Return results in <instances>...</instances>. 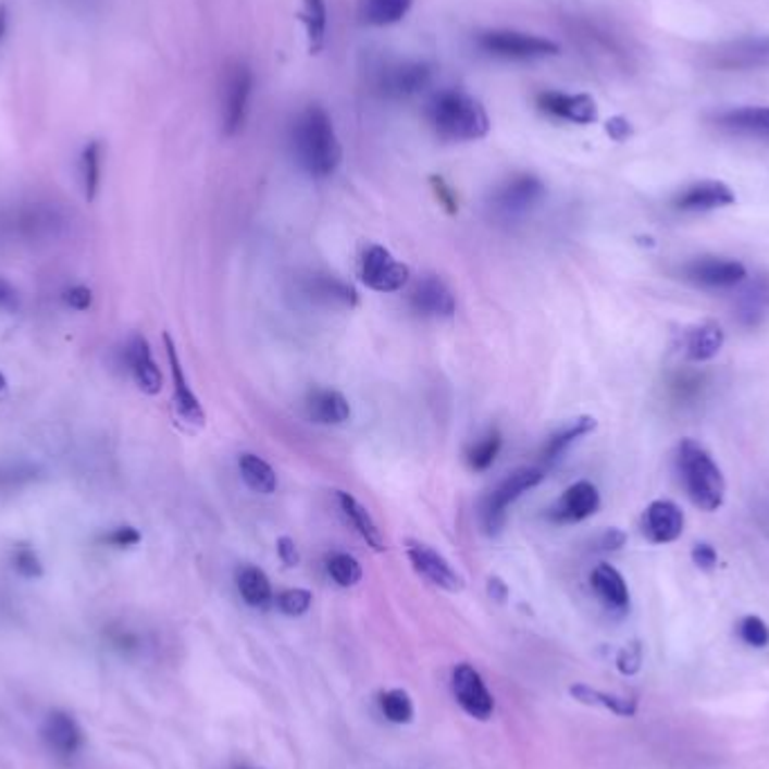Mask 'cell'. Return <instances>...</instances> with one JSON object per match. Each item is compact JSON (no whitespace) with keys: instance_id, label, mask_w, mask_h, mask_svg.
Returning <instances> with one entry per match:
<instances>
[{"instance_id":"cell-4","label":"cell","mask_w":769,"mask_h":769,"mask_svg":"<svg viewBox=\"0 0 769 769\" xmlns=\"http://www.w3.org/2000/svg\"><path fill=\"white\" fill-rule=\"evenodd\" d=\"M678 471L682 486L693 505L714 513L724 505L727 482L714 457L693 439H682L678 446Z\"/></svg>"},{"instance_id":"cell-37","label":"cell","mask_w":769,"mask_h":769,"mask_svg":"<svg viewBox=\"0 0 769 769\" xmlns=\"http://www.w3.org/2000/svg\"><path fill=\"white\" fill-rule=\"evenodd\" d=\"M8 560H10L12 570L25 581H37L46 574V567H44L39 551L35 549V545H29V543L12 545Z\"/></svg>"},{"instance_id":"cell-50","label":"cell","mask_w":769,"mask_h":769,"mask_svg":"<svg viewBox=\"0 0 769 769\" xmlns=\"http://www.w3.org/2000/svg\"><path fill=\"white\" fill-rule=\"evenodd\" d=\"M625 541H628V536L621 529H608V531L600 533L596 545H598V549H604V551H617L625 545Z\"/></svg>"},{"instance_id":"cell-17","label":"cell","mask_w":769,"mask_h":769,"mask_svg":"<svg viewBox=\"0 0 769 769\" xmlns=\"http://www.w3.org/2000/svg\"><path fill=\"white\" fill-rule=\"evenodd\" d=\"M408 558L414 567V572L421 574L434 587L446 590V592H461L463 590V579L455 572V567L430 545L410 543Z\"/></svg>"},{"instance_id":"cell-30","label":"cell","mask_w":769,"mask_h":769,"mask_svg":"<svg viewBox=\"0 0 769 769\" xmlns=\"http://www.w3.org/2000/svg\"><path fill=\"white\" fill-rule=\"evenodd\" d=\"M237 590L246 604L257 610L269 608L275 600L271 579L265 576V572L259 570V567H255V565H246L237 572Z\"/></svg>"},{"instance_id":"cell-15","label":"cell","mask_w":769,"mask_h":769,"mask_svg":"<svg viewBox=\"0 0 769 769\" xmlns=\"http://www.w3.org/2000/svg\"><path fill=\"white\" fill-rule=\"evenodd\" d=\"M684 531V511L671 499H655L642 518V533L653 545H671Z\"/></svg>"},{"instance_id":"cell-53","label":"cell","mask_w":769,"mask_h":769,"mask_svg":"<svg viewBox=\"0 0 769 769\" xmlns=\"http://www.w3.org/2000/svg\"><path fill=\"white\" fill-rule=\"evenodd\" d=\"M8 27H10V12H8V8H0V41L5 39Z\"/></svg>"},{"instance_id":"cell-2","label":"cell","mask_w":769,"mask_h":769,"mask_svg":"<svg viewBox=\"0 0 769 769\" xmlns=\"http://www.w3.org/2000/svg\"><path fill=\"white\" fill-rule=\"evenodd\" d=\"M425 117L432 131L446 142H475L488 136L491 120L480 99L459 88L439 90L430 97Z\"/></svg>"},{"instance_id":"cell-23","label":"cell","mask_w":769,"mask_h":769,"mask_svg":"<svg viewBox=\"0 0 769 769\" xmlns=\"http://www.w3.org/2000/svg\"><path fill=\"white\" fill-rule=\"evenodd\" d=\"M410 307L425 318H450L457 309V299L444 280L427 275L410 290Z\"/></svg>"},{"instance_id":"cell-27","label":"cell","mask_w":769,"mask_h":769,"mask_svg":"<svg viewBox=\"0 0 769 769\" xmlns=\"http://www.w3.org/2000/svg\"><path fill=\"white\" fill-rule=\"evenodd\" d=\"M104 176V145L99 140H88L77 158V178L79 189L88 203L97 198Z\"/></svg>"},{"instance_id":"cell-41","label":"cell","mask_w":769,"mask_h":769,"mask_svg":"<svg viewBox=\"0 0 769 769\" xmlns=\"http://www.w3.org/2000/svg\"><path fill=\"white\" fill-rule=\"evenodd\" d=\"M275 604L286 617H302L309 612V608L313 604V594L305 587H290V590H284L277 594Z\"/></svg>"},{"instance_id":"cell-54","label":"cell","mask_w":769,"mask_h":769,"mask_svg":"<svg viewBox=\"0 0 769 769\" xmlns=\"http://www.w3.org/2000/svg\"><path fill=\"white\" fill-rule=\"evenodd\" d=\"M8 385H10V383H8V376H5L3 372H0V394H3V392L8 389Z\"/></svg>"},{"instance_id":"cell-36","label":"cell","mask_w":769,"mask_h":769,"mask_svg":"<svg viewBox=\"0 0 769 769\" xmlns=\"http://www.w3.org/2000/svg\"><path fill=\"white\" fill-rule=\"evenodd\" d=\"M305 8L299 12V21L307 27L309 37V50L318 54L324 48L326 39V25H328V12H326V0H302Z\"/></svg>"},{"instance_id":"cell-25","label":"cell","mask_w":769,"mask_h":769,"mask_svg":"<svg viewBox=\"0 0 769 769\" xmlns=\"http://www.w3.org/2000/svg\"><path fill=\"white\" fill-rule=\"evenodd\" d=\"M769 61V37H749L727 44L716 52V65L724 71L756 69Z\"/></svg>"},{"instance_id":"cell-6","label":"cell","mask_w":769,"mask_h":769,"mask_svg":"<svg viewBox=\"0 0 769 769\" xmlns=\"http://www.w3.org/2000/svg\"><path fill=\"white\" fill-rule=\"evenodd\" d=\"M477 48L497 59L509 61H533L560 54V46L556 41L524 35L516 29H484L477 35Z\"/></svg>"},{"instance_id":"cell-28","label":"cell","mask_w":769,"mask_h":769,"mask_svg":"<svg viewBox=\"0 0 769 769\" xmlns=\"http://www.w3.org/2000/svg\"><path fill=\"white\" fill-rule=\"evenodd\" d=\"M724 347V331L718 322H702L693 326L684 338V351L691 362H707Z\"/></svg>"},{"instance_id":"cell-38","label":"cell","mask_w":769,"mask_h":769,"mask_svg":"<svg viewBox=\"0 0 769 769\" xmlns=\"http://www.w3.org/2000/svg\"><path fill=\"white\" fill-rule=\"evenodd\" d=\"M499 450H501V434L497 427H491L484 437H480L471 448H468V452H466L468 466H471L473 471H477V473H484L495 463Z\"/></svg>"},{"instance_id":"cell-39","label":"cell","mask_w":769,"mask_h":769,"mask_svg":"<svg viewBox=\"0 0 769 769\" xmlns=\"http://www.w3.org/2000/svg\"><path fill=\"white\" fill-rule=\"evenodd\" d=\"M324 567H326L328 579L336 585H340V587H354V585H358L362 581V567L351 554L333 551L326 558Z\"/></svg>"},{"instance_id":"cell-31","label":"cell","mask_w":769,"mask_h":769,"mask_svg":"<svg viewBox=\"0 0 769 769\" xmlns=\"http://www.w3.org/2000/svg\"><path fill=\"white\" fill-rule=\"evenodd\" d=\"M570 693H572L574 699L583 702V705L600 707V709H606V711H610L615 716H621V718H632L634 714H637V699H634V697L606 693V691L592 689L587 684H574L570 689Z\"/></svg>"},{"instance_id":"cell-40","label":"cell","mask_w":769,"mask_h":769,"mask_svg":"<svg viewBox=\"0 0 769 769\" xmlns=\"http://www.w3.org/2000/svg\"><path fill=\"white\" fill-rule=\"evenodd\" d=\"M379 705H381L383 716L394 724H410L414 718L412 697L404 689H392V691L381 693Z\"/></svg>"},{"instance_id":"cell-12","label":"cell","mask_w":769,"mask_h":769,"mask_svg":"<svg viewBox=\"0 0 769 769\" xmlns=\"http://www.w3.org/2000/svg\"><path fill=\"white\" fill-rule=\"evenodd\" d=\"M120 362L128 379L136 383V387L149 396L160 394L162 389V372L153 358L149 340L142 333H133L120 349Z\"/></svg>"},{"instance_id":"cell-22","label":"cell","mask_w":769,"mask_h":769,"mask_svg":"<svg viewBox=\"0 0 769 769\" xmlns=\"http://www.w3.org/2000/svg\"><path fill=\"white\" fill-rule=\"evenodd\" d=\"M598 507H600L598 488L592 482L581 480L560 495L556 507L551 509V520H556L560 524L583 522V520L592 518L598 511Z\"/></svg>"},{"instance_id":"cell-24","label":"cell","mask_w":769,"mask_h":769,"mask_svg":"<svg viewBox=\"0 0 769 769\" xmlns=\"http://www.w3.org/2000/svg\"><path fill=\"white\" fill-rule=\"evenodd\" d=\"M307 417L318 425H343L351 419V406L338 389L315 387L305 400Z\"/></svg>"},{"instance_id":"cell-47","label":"cell","mask_w":769,"mask_h":769,"mask_svg":"<svg viewBox=\"0 0 769 769\" xmlns=\"http://www.w3.org/2000/svg\"><path fill=\"white\" fill-rule=\"evenodd\" d=\"M430 183H432L434 196H437V200L446 208V212H448V214H457L459 203H457V196H455L452 187H450L442 176H432Z\"/></svg>"},{"instance_id":"cell-29","label":"cell","mask_w":769,"mask_h":769,"mask_svg":"<svg viewBox=\"0 0 769 769\" xmlns=\"http://www.w3.org/2000/svg\"><path fill=\"white\" fill-rule=\"evenodd\" d=\"M338 505H340V511L343 516L349 520V524L358 531V536L370 545L374 551H385V541H383V533L376 524V520L372 518V513L367 511L360 501L345 493V491H338Z\"/></svg>"},{"instance_id":"cell-5","label":"cell","mask_w":769,"mask_h":769,"mask_svg":"<svg viewBox=\"0 0 769 769\" xmlns=\"http://www.w3.org/2000/svg\"><path fill=\"white\" fill-rule=\"evenodd\" d=\"M545 480L543 468H518L511 475L501 480L482 501V526L488 536H497L501 526L507 524L509 507L518 501L524 493L536 488Z\"/></svg>"},{"instance_id":"cell-35","label":"cell","mask_w":769,"mask_h":769,"mask_svg":"<svg viewBox=\"0 0 769 769\" xmlns=\"http://www.w3.org/2000/svg\"><path fill=\"white\" fill-rule=\"evenodd\" d=\"M720 126L729 131L739 133H749V136H762L769 138V109H758V107H747V109H735L727 111L718 117Z\"/></svg>"},{"instance_id":"cell-49","label":"cell","mask_w":769,"mask_h":769,"mask_svg":"<svg viewBox=\"0 0 769 769\" xmlns=\"http://www.w3.org/2000/svg\"><path fill=\"white\" fill-rule=\"evenodd\" d=\"M606 131H608V136H610L615 142H623V140H628V138L632 136V133H634L632 124H630L625 117H621V115L610 117V120L606 122Z\"/></svg>"},{"instance_id":"cell-43","label":"cell","mask_w":769,"mask_h":769,"mask_svg":"<svg viewBox=\"0 0 769 769\" xmlns=\"http://www.w3.org/2000/svg\"><path fill=\"white\" fill-rule=\"evenodd\" d=\"M739 634H741V640L754 648H765L769 644V628L767 623L760 619V617H745L741 623H739Z\"/></svg>"},{"instance_id":"cell-55","label":"cell","mask_w":769,"mask_h":769,"mask_svg":"<svg viewBox=\"0 0 769 769\" xmlns=\"http://www.w3.org/2000/svg\"><path fill=\"white\" fill-rule=\"evenodd\" d=\"M239 769H255V767H239Z\"/></svg>"},{"instance_id":"cell-20","label":"cell","mask_w":769,"mask_h":769,"mask_svg":"<svg viewBox=\"0 0 769 769\" xmlns=\"http://www.w3.org/2000/svg\"><path fill=\"white\" fill-rule=\"evenodd\" d=\"M46 480V468L23 455H0V497H14Z\"/></svg>"},{"instance_id":"cell-16","label":"cell","mask_w":769,"mask_h":769,"mask_svg":"<svg viewBox=\"0 0 769 769\" xmlns=\"http://www.w3.org/2000/svg\"><path fill=\"white\" fill-rule=\"evenodd\" d=\"M536 104L543 113L574 122V124H594L598 120V107L594 99L585 92H560V90H545L536 97Z\"/></svg>"},{"instance_id":"cell-52","label":"cell","mask_w":769,"mask_h":769,"mask_svg":"<svg viewBox=\"0 0 769 769\" xmlns=\"http://www.w3.org/2000/svg\"><path fill=\"white\" fill-rule=\"evenodd\" d=\"M63 3L71 5L73 10H90L99 3V0H63Z\"/></svg>"},{"instance_id":"cell-44","label":"cell","mask_w":769,"mask_h":769,"mask_svg":"<svg viewBox=\"0 0 769 769\" xmlns=\"http://www.w3.org/2000/svg\"><path fill=\"white\" fill-rule=\"evenodd\" d=\"M92 299H95L92 290H90L88 286H84V284H73V286L61 290V302H63V307L75 311V313H86V311H90Z\"/></svg>"},{"instance_id":"cell-42","label":"cell","mask_w":769,"mask_h":769,"mask_svg":"<svg viewBox=\"0 0 769 769\" xmlns=\"http://www.w3.org/2000/svg\"><path fill=\"white\" fill-rule=\"evenodd\" d=\"M140 543H142V533L131 524L113 526L99 536V545L111 547V549H133V547H138Z\"/></svg>"},{"instance_id":"cell-51","label":"cell","mask_w":769,"mask_h":769,"mask_svg":"<svg viewBox=\"0 0 769 769\" xmlns=\"http://www.w3.org/2000/svg\"><path fill=\"white\" fill-rule=\"evenodd\" d=\"M277 554H280V558H282V562L286 567H297L299 565V551H297V545H295L293 538L282 536L277 541Z\"/></svg>"},{"instance_id":"cell-9","label":"cell","mask_w":769,"mask_h":769,"mask_svg":"<svg viewBox=\"0 0 769 769\" xmlns=\"http://www.w3.org/2000/svg\"><path fill=\"white\" fill-rule=\"evenodd\" d=\"M545 198V183L533 174H516L491 194V210L499 219H518Z\"/></svg>"},{"instance_id":"cell-8","label":"cell","mask_w":769,"mask_h":769,"mask_svg":"<svg viewBox=\"0 0 769 769\" xmlns=\"http://www.w3.org/2000/svg\"><path fill=\"white\" fill-rule=\"evenodd\" d=\"M432 79L434 65L427 61H394L376 73L374 90L385 99H408L425 90Z\"/></svg>"},{"instance_id":"cell-1","label":"cell","mask_w":769,"mask_h":769,"mask_svg":"<svg viewBox=\"0 0 769 769\" xmlns=\"http://www.w3.org/2000/svg\"><path fill=\"white\" fill-rule=\"evenodd\" d=\"M290 151L299 170L311 178H328L343 162V147L331 115L320 104H309L290 124Z\"/></svg>"},{"instance_id":"cell-19","label":"cell","mask_w":769,"mask_h":769,"mask_svg":"<svg viewBox=\"0 0 769 769\" xmlns=\"http://www.w3.org/2000/svg\"><path fill=\"white\" fill-rule=\"evenodd\" d=\"M162 340H164V351H166V360H170V372H172V383H174V408H176L178 417L185 423L203 425L206 423V410H203V406H200V400L194 394V389L189 387V381L185 376L178 349H176L170 333H164Z\"/></svg>"},{"instance_id":"cell-10","label":"cell","mask_w":769,"mask_h":769,"mask_svg":"<svg viewBox=\"0 0 769 769\" xmlns=\"http://www.w3.org/2000/svg\"><path fill=\"white\" fill-rule=\"evenodd\" d=\"M297 295L307 305L326 311H351L358 307V293L351 284L328 273H309L295 284Z\"/></svg>"},{"instance_id":"cell-45","label":"cell","mask_w":769,"mask_h":769,"mask_svg":"<svg viewBox=\"0 0 769 769\" xmlns=\"http://www.w3.org/2000/svg\"><path fill=\"white\" fill-rule=\"evenodd\" d=\"M642 659H644V653H642V646L637 642H632L628 644L625 648L619 650L617 655V668L623 673V675H634L642 668Z\"/></svg>"},{"instance_id":"cell-34","label":"cell","mask_w":769,"mask_h":769,"mask_svg":"<svg viewBox=\"0 0 769 769\" xmlns=\"http://www.w3.org/2000/svg\"><path fill=\"white\" fill-rule=\"evenodd\" d=\"M414 0H360V18L367 25H394L398 21H404L408 12L412 10Z\"/></svg>"},{"instance_id":"cell-18","label":"cell","mask_w":769,"mask_h":769,"mask_svg":"<svg viewBox=\"0 0 769 769\" xmlns=\"http://www.w3.org/2000/svg\"><path fill=\"white\" fill-rule=\"evenodd\" d=\"M41 739L46 747L59 758H73L84 747V731L75 716L54 709L46 716L41 727Z\"/></svg>"},{"instance_id":"cell-3","label":"cell","mask_w":769,"mask_h":769,"mask_svg":"<svg viewBox=\"0 0 769 769\" xmlns=\"http://www.w3.org/2000/svg\"><path fill=\"white\" fill-rule=\"evenodd\" d=\"M71 230V219L54 200H25L0 216V234L25 246H50L61 241Z\"/></svg>"},{"instance_id":"cell-46","label":"cell","mask_w":769,"mask_h":769,"mask_svg":"<svg viewBox=\"0 0 769 769\" xmlns=\"http://www.w3.org/2000/svg\"><path fill=\"white\" fill-rule=\"evenodd\" d=\"M21 307H23L21 290L8 277L0 275V313L14 315L21 311Z\"/></svg>"},{"instance_id":"cell-7","label":"cell","mask_w":769,"mask_h":769,"mask_svg":"<svg viewBox=\"0 0 769 769\" xmlns=\"http://www.w3.org/2000/svg\"><path fill=\"white\" fill-rule=\"evenodd\" d=\"M252 86H255V77L248 65L241 61L232 63L225 73L223 95H221V131L225 138L237 136V133L244 128L250 109Z\"/></svg>"},{"instance_id":"cell-33","label":"cell","mask_w":769,"mask_h":769,"mask_svg":"<svg viewBox=\"0 0 769 769\" xmlns=\"http://www.w3.org/2000/svg\"><path fill=\"white\" fill-rule=\"evenodd\" d=\"M239 473L252 493L273 495L277 491V475L273 466L252 452H244L239 457Z\"/></svg>"},{"instance_id":"cell-32","label":"cell","mask_w":769,"mask_h":769,"mask_svg":"<svg viewBox=\"0 0 769 769\" xmlns=\"http://www.w3.org/2000/svg\"><path fill=\"white\" fill-rule=\"evenodd\" d=\"M596 430V419L594 417H579L572 423H567L562 430H558L554 437L547 442L543 457L547 463L558 461L567 450H570L576 442L587 437L590 432Z\"/></svg>"},{"instance_id":"cell-13","label":"cell","mask_w":769,"mask_h":769,"mask_svg":"<svg viewBox=\"0 0 769 769\" xmlns=\"http://www.w3.org/2000/svg\"><path fill=\"white\" fill-rule=\"evenodd\" d=\"M452 695L457 705L475 720H488L495 711V699L484 678L471 663H457L452 671Z\"/></svg>"},{"instance_id":"cell-26","label":"cell","mask_w":769,"mask_h":769,"mask_svg":"<svg viewBox=\"0 0 769 769\" xmlns=\"http://www.w3.org/2000/svg\"><path fill=\"white\" fill-rule=\"evenodd\" d=\"M592 590L598 596L600 604H604L612 612H625L630 608V590L625 579L621 576L619 570H615L612 565L600 562L592 570L590 576Z\"/></svg>"},{"instance_id":"cell-21","label":"cell","mask_w":769,"mask_h":769,"mask_svg":"<svg viewBox=\"0 0 769 769\" xmlns=\"http://www.w3.org/2000/svg\"><path fill=\"white\" fill-rule=\"evenodd\" d=\"M735 203L733 189L722 181H699L680 191L673 200V208L680 212H711L729 208Z\"/></svg>"},{"instance_id":"cell-11","label":"cell","mask_w":769,"mask_h":769,"mask_svg":"<svg viewBox=\"0 0 769 769\" xmlns=\"http://www.w3.org/2000/svg\"><path fill=\"white\" fill-rule=\"evenodd\" d=\"M360 280L376 293H398L410 282V269L383 246H370L360 259Z\"/></svg>"},{"instance_id":"cell-48","label":"cell","mask_w":769,"mask_h":769,"mask_svg":"<svg viewBox=\"0 0 769 769\" xmlns=\"http://www.w3.org/2000/svg\"><path fill=\"white\" fill-rule=\"evenodd\" d=\"M691 558L699 567V570H705V572L716 570V565H718V551L709 543H697L691 551Z\"/></svg>"},{"instance_id":"cell-14","label":"cell","mask_w":769,"mask_h":769,"mask_svg":"<svg viewBox=\"0 0 769 769\" xmlns=\"http://www.w3.org/2000/svg\"><path fill=\"white\" fill-rule=\"evenodd\" d=\"M682 277L702 288H733L747 280L745 263L724 257H699L682 269Z\"/></svg>"}]
</instances>
